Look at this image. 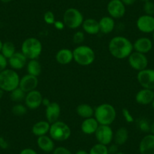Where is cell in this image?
Wrapping results in <instances>:
<instances>
[{"label": "cell", "mask_w": 154, "mask_h": 154, "mask_svg": "<svg viewBox=\"0 0 154 154\" xmlns=\"http://www.w3.org/2000/svg\"><path fill=\"white\" fill-rule=\"evenodd\" d=\"M75 154H89V152H87L85 149H79V150L76 151Z\"/></svg>", "instance_id": "cell-46"}, {"label": "cell", "mask_w": 154, "mask_h": 154, "mask_svg": "<svg viewBox=\"0 0 154 154\" xmlns=\"http://www.w3.org/2000/svg\"><path fill=\"white\" fill-rule=\"evenodd\" d=\"M108 49L112 57L119 60L128 58L134 51L132 42L128 38L122 35L112 37L109 42Z\"/></svg>", "instance_id": "cell-1"}, {"label": "cell", "mask_w": 154, "mask_h": 154, "mask_svg": "<svg viewBox=\"0 0 154 154\" xmlns=\"http://www.w3.org/2000/svg\"><path fill=\"white\" fill-rule=\"evenodd\" d=\"M128 63L133 69L139 72L147 68L149 62L146 54L134 51L128 57Z\"/></svg>", "instance_id": "cell-8"}, {"label": "cell", "mask_w": 154, "mask_h": 154, "mask_svg": "<svg viewBox=\"0 0 154 154\" xmlns=\"http://www.w3.org/2000/svg\"><path fill=\"white\" fill-rule=\"evenodd\" d=\"M100 124L98 123L95 118L93 117L88 118V119H83L81 124V131L83 134L91 135V134H94L96 130L97 129Z\"/></svg>", "instance_id": "cell-21"}, {"label": "cell", "mask_w": 154, "mask_h": 154, "mask_svg": "<svg viewBox=\"0 0 154 154\" xmlns=\"http://www.w3.org/2000/svg\"><path fill=\"white\" fill-rule=\"evenodd\" d=\"M94 117L100 125H110L116 118V110L110 103H101L94 108Z\"/></svg>", "instance_id": "cell-2"}, {"label": "cell", "mask_w": 154, "mask_h": 154, "mask_svg": "<svg viewBox=\"0 0 154 154\" xmlns=\"http://www.w3.org/2000/svg\"><path fill=\"white\" fill-rule=\"evenodd\" d=\"M26 94V93L24 92L20 87H17L10 92V99L16 103H21L22 101H24Z\"/></svg>", "instance_id": "cell-30"}, {"label": "cell", "mask_w": 154, "mask_h": 154, "mask_svg": "<svg viewBox=\"0 0 154 154\" xmlns=\"http://www.w3.org/2000/svg\"><path fill=\"white\" fill-rule=\"evenodd\" d=\"M137 29L143 33H152L154 32V17L143 14L136 21Z\"/></svg>", "instance_id": "cell-13"}, {"label": "cell", "mask_w": 154, "mask_h": 154, "mask_svg": "<svg viewBox=\"0 0 154 154\" xmlns=\"http://www.w3.org/2000/svg\"><path fill=\"white\" fill-rule=\"evenodd\" d=\"M128 139V131L125 127H121L114 132L113 141L118 146H122Z\"/></svg>", "instance_id": "cell-27"}, {"label": "cell", "mask_w": 154, "mask_h": 154, "mask_svg": "<svg viewBox=\"0 0 154 154\" xmlns=\"http://www.w3.org/2000/svg\"><path fill=\"white\" fill-rule=\"evenodd\" d=\"M150 132L154 135V122L150 125Z\"/></svg>", "instance_id": "cell-47"}, {"label": "cell", "mask_w": 154, "mask_h": 154, "mask_svg": "<svg viewBox=\"0 0 154 154\" xmlns=\"http://www.w3.org/2000/svg\"><path fill=\"white\" fill-rule=\"evenodd\" d=\"M122 114L125 122H128V123H132V122H134V120H135V119H134V116H133L132 114L131 113V112H130L127 108H123V109H122Z\"/></svg>", "instance_id": "cell-37"}, {"label": "cell", "mask_w": 154, "mask_h": 154, "mask_svg": "<svg viewBox=\"0 0 154 154\" xmlns=\"http://www.w3.org/2000/svg\"><path fill=\"white\" fill-rule=\"evenodd\" d=\"M38 85V77L29 75L28 73L22 76L20 79V82H19V87L26 93L36 89Z\"/></svg>", "instance_id": "cell-14"}, {"label": "cell", "mask_w": 154, "mask_h": 154, "mask_svg": "<svg viewBox=\"0 0 154 154\" xmlns=\"http://www.w3.org/2000/svg\"><path fill=\"white\" fill-rule=\"evenodd\" d=\"M108 152H109V154H116L119 152V146L117 144H116L115 143H112L108 145Z\"/></svg>", "instance_id": "cell-40"}, {"label": "cell", "mask_w": 154, "mask_h": 154, "mask_svg": "<svg viewBox=\"0 0 154 154\" xmlns=\"http://www.w3.org/2000/svg\"><path fill=\"white\" fill-rule=\"evenodd\" d=\"M137 80L143 88L154 90V69H146L137 72Z\"/></svg>", "instance_id": "cell-10"}, {"label": "cell", "mask_w": 154, "mask_h": 154, "mask_svg": "<svg viewBox=\"0 0 154 154\" xmlns=\"http://www.w3.org/2000/svg\"><path fill=\"white\" fill-rule=\"evenodd\" d=\"M154 100V90L142 88L135 94V101L140 105H149Z\"/></svg>", "instance_id": "cell-19"}, {"label": "cell", "mask_w": 154, "mask_h": 154, "mask_svg": "<svg viewBox=\"0 0 154 154\" xmlns=\"http://www.w3.org/2000/svg\"><path fill=\"white\" fill-rule=\"evenodd\" d=\"M75 111H76L77 115L83 119L93 117L94 114V108L88 103L79 104L76 106Z\"/></svg>", "instance_id": "cell-26"}, {"label": "cell", "mask_w": 154, "mask_h": 154, "mask_svg": "<svg viewBox=\"0 0 154 154\" xmlns=\"http://www.w3.org/2000/svg\"><path fill=\"white\" fill-rule=\"evenodd\" d=\"M84 20L82 12L75 8H67L63 14V22L65 26L69 29H75L82 26Z\"/></svg>", "instance_id": "cell-7"}, {"label": "cell", "mask_w": 154, "mask_h": 154, "mask_svg": "<svg viewBox=\"0 0 154 154\" xmlns=\"http://www.w3.org/2000/svg\"><path fill=\"white\" fill-rule=\"evenodd\" d=\"M43 19L45 23H46L48 25H54V22L56 20L54 14L51 11H47L46 12H45Z\"/></svg>", "instance_id": "cell-36"}, {"label": "cell", "mask_w": 154, "mask_h": 154, "mask_svg": "<svg viewBox=\"0 0 154 154\" xmlns=\"http://www.w3.org/2000/svg\"><path fill=\"white\" fill-rule=\"evenodd\" d=\"M71 133L70 127L65 122L58 120L51 124L48 134L54 141L63 142L70 137Z\"/></svg>", "instance_id": "cell-6"}, {"label": "cell", "mask_w": 154, "mask_h": 154, "mask_svg": "<svg viewBox=\"0 0 154 154\" xmlns=\"http://www.w3.org/2000/svg\"><path fill=\"white\" fill-rule=\"evenodd\" d=\"M28 59L21 51H16L9 59H8V63L11 69L14 70H20L26 66Z\"/></svg>", "instance_id": "cell-15"}, {"label": "cell", "mask_w": 154, "mask_h": 154, "mask_svg": "<svg viewBox=\"0 0 154 154\" xmlns=\"http://www.w3.org/2000/svg\"><path fill=\"white\" fill-rule=\"evenodd\" d=\"M140 154H154V135L148 134L145 135L139 143Z\"/></svg>", "instance_id": "cell-18"}, {"label": "cell", "mask_w": 154, "mask_h": 154, "mask_svg": "<svg viewBox=\"0 0 154 154\" xmlns=\"http://www.w3.org/2000/svg\"><path fill=\"white\" fill-rule=\"evenodd\" d=\"M94 135L97 143L106 146H108L113 141L114 132L110 125H100L96 130Z\"/></svg>", "instance_id": "cell-9"}, {"label": "cell", "mask_w": 154, "mask_h": 154, "mask_svg": "<svg viewBox=\"0 0 154 154\" xmlns=\"http://www.w3.org/2000/svg\"><path fill=\"white\" fill-rule=\"evenodd\" d=\"M54 26L58 30H63L65 27V25L63 20H55L54 23Z\"/></svg>", "instance_id": "cell-42"}, {"label": "cell", "mask_w": 154, "mask_h": 154, "mask_svg": "<svg viewBox=\"0 0 154 154\" xmlns=\"http://www.w3.org/2000/svg\"><path fill=\"white\" fill-rule=\"evenodd\" d=\"M88 152L89 154H109L107 146L99 143L93 145Z\"/></svg>", "instance_id": "cell-33"}, {"label": "cell", "mask_w": 154, "mask_h": 154, "mask_svg": "<svg viewBox=\"0 0 154 154\" xmlns=\"http://www.w3.org/2000/svg\"><path fill=\"white\" fill-rule=\"evenodd\" d=\"M50 126H51V123H49L47 120L38 121L32 125L31 131L37 137L39 136L46 135L49 132Z\"/></svg>", "instance_id": "cell-24"}, {"label": "cell", "mask_w": 154, "mask_h": 154, "mask_svg": "<svg viewBox=\"0 0 154 154\" xmlns=\"http://www.w3.org/2000/svg\"><path fill=\"white\" fill-rule=\"evenodd\" d=\"M2 45H3V42H2V40L0 39V53H1V50H2Z\"/></svg>", "instance_id": "cell-50"}, {"label": "cell", "mask_w": 154, "mask_h": 154, "mask_svg": "<svg viewBox=\"0 0 154 154\" xmlns=\"http://www.w3.org/2000/svg\"><path fill=\"white\" fill-rule=\"evenodd\" d=\"M137 0H121V2L125 5V6H130V5H134Z\"/></svg>", "instance_id": "cell-44"}, {"label": "cell", "mask_w": 154, "mask_h": 154, "mask_svg": "<svg viewBox=\"0 0 154 154\" xmlns=\"http://www.w3.org/2000/svg\"><path fill=\"white\" fill-rule=\"evenodd\" d=\"M61 109L57 102H51L49 105L45 107V118L49 123H53L59 120Z\"/></svg>", "instance_id": "cell-16"}, {"label": "cell", "mask_w": 154, "mask_h": 154, "mask_svg": "<svg viewBox=\"0 0 154 154\" xmlns=\"http://www.w3.org/2000/svg\"><path fill=\"white\" fill-rule=\"evenodd\" d=\"M20 51L28 60L38 59L42 54V44L38 38L29 37L22 42Z\"/></svg>", "instance_id": "cell-5"}, {"label": "cell", "mask_w": 154, "mask_h": 154, "mask_svg": "<svg viewBox=\"0 0 154 154\" xmlns=\"http://www.w3.org/2000/svg\"><path fill=\"white\" fill-rule=\"evenodd\" d=\"M28 108L25 104L21 103H15L11 108V112L15 116H23L27 112Z\"/></svg>", "instance_id": "cell-32"}, {"label": "cell", "mask_w": 154, "mask_h": 154, "mask_svg": "<svg viewBox=\"0 0 154 154\" xmlns=\"http://www.w3.org/2000/svg\"><path fill=\"white\" fill-rule=\"evenodd\" d=\"M50 103H51V101H50L47 98H43V100H42V105H44V106H45V107H46L48 105L50 104Z\"/></svg>", "instance_id": "cell-45"}, {"label": "cell", "mask_w": 154, "mask_h": 154, "mask_svg": "<svg viewBox=\"0 0 154 154\" xmlns=\"http://www.w3.org/2000/svg\"><path fill=\"white\" fill-rule=\"evenodd\" d=\"M143 10L144 11L145 14L147 15H154V3L152 1H147V2H143Z\"/></svg>", "instance_id": "cell-35"}, {"label": "cell", "mask_w": 154, "mask_h": 154, "mask_svg": "<svg viewBox=\"0 0 154 154\" xmlns=\"http://www.w3.org/2000/svg\"><path fill=\"white\" fill-rule=\"evenodd\" d=\"M20 77L16 70L6 69L0 72V88L4 92H11L19 87Z\"/></svg>", "instance_id": "cell-4"}, {"label": "cell", "mask_w": 154, "mask_h": 154, "mask_svg": "<svg viewBox=\"0 0 154 154\" xmlns=\"http://www.w3.org/2000/svg\"><path fill=\"white\" fill-rule=\"evenodd\" d=\"M1 2H3V3H8V2H11L12 0H0Z\"/></svg>", "instance_id": "cell-49"}, {"label": "cell", "mask_w": 154, "mask_h": 154, "mask_svg": "<svg viewBox=\"0 0 154 154\" xmlns=\"http://www.w3.org/2000/svg\"><path fill=\"white\" fill-rule=\"evenodd\" d=\"M100 32L103 34L111 33L115 29V19L109 16H103L98 20Z\"/></svg>", "instance_id": "cell-22"}, {"label": "cell", "mask_w": 154, "mask_h": 154, "mask_svg": "<svg viewBox=\"0 0 154 154\" xmlns=\"http://www.w3.org/2000/svg\"><path fill=\"white\" fill-rule=\"evenodd\" d=\"M137 128L140 131L144 133H148L150 131V125L151 124L148 121L147 119L144 117H140L134 120Z\"/></svg>", "instance_id": "cell-31"}, {"label": "cell", "mask_w": 154, "mask_h": 154, "mask_svg": "<svg viewBox=\"0 0 154 154\" xmlns=\"http://www.w3.org/2000/svg\"><path fill=\"white\" fill-rule=\"evenodd\" d=\"M0 113H1V107H0Z\"/></svg>", "instance_id": "cell-55"}, {"label": "cell", "mask_w": 154, "mask_h": 154, "mask_svg": "<svg viewBox=\"0 0 154 154\" xmlns=\"http://www.w3.org/2000/svg\"><path fill=\"white\" fill-rule=\"evenodd\" d=\"M82 28L84 32L89 35H96L100 32L98 21L94 18H87L84 20Z\"/></svg>", "instance_id": "cell-25"}, {"label": "cell", "mask_w": 154, "mask_h": 154, "mask_svg": "<svg viewBox=\"0 0 154 154\" xmlns=\"http://www.w3.org/2000/svg\"><path fill=\"white\" fill-rule=\"evenodd\" d=\"M42 93L37 89L27 92L24 99V104L26 105L28 109H36L42 105Z\"/></svg>", "instance_id": "cell-12"}, {"label": "cell", "mask_w": 154, "mask_h": 154, "mask_svg": "<svg viewBox=\"0 0 154 154\" xmlns=\"http://www.w3.org/2000/svg\"><path fill=\"white\" fill-rule=\"evenodd\" d=\"M26 67L27 73L34 76L38 77L42 72V65L37 59L28 60Z\"/></svg>", "instance_id": "cell-28"}, {"label": "cell", "mask_w": 154, "mask_h": 154, "mask_svg": "<svg viewBox=\"0 0 154 154\" xmlns=\"http://www.w3.org/2000/svg\"><path fill=\"white\" fill-rule=\"evenodd\" d=\"M84 41H85V32L83 31H76L72 35V42L75 45H82Z\"/></svg>", "instance_id": "cell-34"}, {"label": "cell", "mask_w": 154, "mask_h": 154, "mask_svg": "<svg viewBox=\"0 0 154 154\" xmlns=\"http://www.w3.org/2000/svg\"><path fill=\"white\" fill-rule=\"evenodd\" d=\"M52 154H73L71 150H69L68 148L65 146H57L54 148V150L52 151Z\"/></svg>", "instance_id": "cell-38"}, {"label": "cell", "mask_w": 154, "mask_h": 154, "mask_svg": "<svg viewBox=\"0 0 154 154\" xmlns=\"http://www.w3.org/2000/svg\"><path fill=\"white\" fill-rule=\"evenodd\" d=\"M19 154H38L35 149L32 148H24L22 149Z\"/></svg>", "instance_id": "cell-43"}, {"label": "cell", "mask_w": 154, "mask_h": 154, "mask_svg": "<svg viewBox=\"0 0 154 154\" xmlns=\"http://www.w3.org/2000/svg\"><path fill=\"white\" fill-rule=\"evenodd\" d=\"M72 54L73 60L79 66H89L95 60V52L88 45H78L72 50Z\"/></svg>", "instance_id": "cell-3"}, {"label": "cell", "mask_w": 154, "mask_h": 154, "mask_svg": "<svg viewBox=\"0 0 154 154\" xmlns=\"http://www.w3.org/2000/svg\"><path fill=\"white\" fill-rule=\"evenodd\" d=\"M55 60L59 64L67 65L73 60V54L69 48H61L55 54Z\"/></svg>", "instance_id": "cell-23"}, {"label": "cell", "mask_w": 154, "mask_h": 154, "mask_svg": "<svg viewBox=\"0 0 154 154\" xmlns=\"http://www.w3.org/2000/svg\"><path fill=\"white\" fill-rule=\"evenodd\" d=\"M125 5L121 0H110L106 5V10L109 17L113 19L122 18L126 12Z\"/></svg>", "instance_id": "cell-11"}, {"label": "cell", "mask_w": 154, "mask_h": 154, "mask_svg": "<svg viewBox=\"0 0 154 154\" xmlns=\"http://www.w3.org/2000/svg\"><path fill=\"white\" fill-rule=\"evenodd\" d=\"M151 105H152V109H153V110H154V100H153V101L152 102V103H151Z\"/></svg>", "instance_id": "cell-52"}, {"label": "cell", "mask_w": 154, "mask_h": 154, "mask_svg": "<svg viewBox=\"0 0 154 154\" xmlns=\"http://www.w3.org/2000/svg\"><path fill=\"white\" fill-rule=\"evenodd\" d=\"M139 1H140V2H147V1H150V0H139Z\"/></svg>", "instance_id": "cell-51"}, {"label": "cell", "mask_w": 154, "mask_h": 154, "mask_svg": "<svg viewBox=\"0 0 154 154\" xmlns=\"http://www.w3.org/2000/svg\"><path fill=\"white\" fill-rule=\"evenodd\" d=\"M152 40H153V42H154V32H152Z\"/></svg>", "instance_id": "cell-54"}, {"label": "cell", "mask_w": 154, "mask_h": 154, "mask_svg": "<svg viewBox=\"0 0 154 154\" xmlns=\"http://www.w3.org/2000/svg\"><path fill=\"white\" fill-rule=\"evenodd\" d=\"M116 154H125V153H124V152H119V151L117 153H116Z\"/></svg>", "instance_id": "cell-53"}, {"label": "cell", "mask_w": 154, "mask_h": 154, "mask_svg": "<svg viewBox=\"0 0 154 154\" xmlns=\"http://www.w3.org/2000/svg\"><path fill=\"white\" fill-rule=\"evenodd\" d=\"M8 65V60L0 53V72H2V71L5 70Z\"/></svg>", "instance_id": "cell-39"}, {"label": "cell", "mask_w": 154, "mask_h": 154, "mask_svg": "<svg viewBox=\"0 0 154 154\" xmlns=\"http://www.w3.org/2000/svg\"><path fill=\"white\" fill-rule=\"evenodd\" d=\"M3 94H4V91L0 88V100L2 99V97H3Z\"/></svg>", "instance_id": "cell-48"}, {"label": "cell", "mask_w": 154, "mask_h": 154, "mask_svg": "<svg viewBox=\"0 0 154 154\" xmlns=\"http://www.w3.org/2000/svg\"><path fill=\"white\" fill-rule=\"evenodd\" d=\"M133 48L134 51L146 54L152 50V42L147 37H140L134 41L133 43Z\"/></svg>", "instance_id": "cell-17"}, {"label": "cell", "mask_w": 154, "mask_h": 154, "mask_svg": "<svg viewBox=\"0 0 154 154\" xmlns=\"http://www.w3.org/2000/svg\"><path fill=\"white\" fill-rule=\"evenodd\" d=\"M9 147V143L8 140L2 136H0V148L2 149H6Z\"/></svg>", "instance_id": "cell-41"}, {"label": "cell", "mask_w": 154, "mask_h": 154, "mask_svg": "<svg viewBox=\"0 0 154 154\" xmlns=\"http://www.w3.org/2000/svg\"><path fill=\"white\" fill-rule=\"evenodd\" d=\"M16 48L15 45L13 42H10V41H7V42H3L2 45V50H1V54L8 60L9 59L14 53L16 52Z\"/></svg>", "instance_id": "cell-29"}, {"label": "cell", "mask_w": 154, "mask_h": 154, "mask_svg": "<svg viewBox=\"0 0 154 154\" xmlns=\"http://www.w3.org/2000/svg\"><path fill=\"white\" fill-rule=\"evenodd\" d=\"M36 143L38 147L45 152H52L55 148L54 140L48 134L37 137Z\"/></svg>", "instance_id": "cell-20"}]
</instances>
